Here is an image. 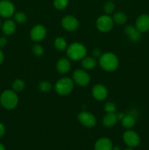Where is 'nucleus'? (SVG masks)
<instances>
[{
  "label": "nucleus",
  "mask_w": 149,
  "mask_h": 150,
  "mask_svg": "<svg viewBox=\"0 0 149 150\" xmlns=\"http://www.w3.org/2000/svg\"><path fill=\"white\" fill-rule=\"evenodd\" d=\"M99 63L103 70L108 72L114 71L118 67L119 61L118 57L112 53H105L99 57Z\"/></svg>",
  "instance_id": "nucleus-1"
},
{
  "label": "nucleus",
  "mask_w": 149,
  "mask_h": 150,
  "mask_svg": "<svg viewBox=\"0 0 149 150\" xmlns=\"http://www.w3.org/2000/svg\"><path fill=\"white\" fill-rule=\"evenodd\" d=\"M0 103L7 110L14 109L18 104V97L13 90L4 91L0 96Z\"/></svg>",
  "instance_id": "nucleus-2"
},
{
  "label": "nucleus",
  "mask_w": 149,
  "mask_h": 150,
  "mask_svg": "<svg viewBox=\"0 0 149 150\" xmlns=\"http://www.w3.org/2000/svg\"><path fill=\"white\" fill-rule=\"evenodd\" d=\"M86 47L81 43L79 42H73L69 45L67 48V55L70 59L74 61L82 60L85 57H86Z\"/></svg>",
  "instance_id": "nucleus-3"
},
{
  "label": "nucleus",
  "mask_w": 149,
  "mask_h": 150,
  "mask_svg": "<svg viewBox=\"0 0 149 150\" xmlns=\"http://www.w3.org/2000/svg\"><path fill=\"white\" fill-rule=\"evenodd\" d=\"M74 89V81L68 77H64L59 79L56 83L55 89L57 94L62 96L69 95Z\"/></svg>",
  "instance_id": "nucleus-4"
},
{
  "label": "nucleus",
  "mask_w": 149,
  "mask_h": 150,
  "mask_svg": "<svg viewBox=\"0 0 149 150\" xmlns=\"http://www.w3.org/2000/svg\"><path fill=\"white\" fill-rule=\"evenodd\" d=\"M114 21L112 18L108 15H103L98 18L96 22V28L102 32H108L113 27Z\"/></svg>",
  "instance_id": "nucleus-5"
},
{
  "label": "nucleus",
  "mask_w": 149,
  "mask_h": 150,
  "mask_svg": "<svg viewBox=\"0 0 149 150\" xmlns=\"http://www.w3.org/2000/svg\"><path fill=\"white\" fill-rule=\"evenodd\" d=\"M124 142L129 147L134 148L138 146L140 143V139L139 135L133 130H129L124 132L123 135Z\"/></svg>",
  "instance_id": "nucleus-6"
},
{
  "label": "nucleus",
  "mask_w": 149,
  "mask_h": 150,
  "mask_svg": "<svg viewBox=\"0 0 149 150\" xmlns=\"http://www.w3.org/2000/svg\"><path fill=\"white\" fill-rule=\"evenodd\" d=\"M72 77V80L74 81V83H76L78 86H85L88 85L91 80L89 73L85 70H80V69L76 70L73 73Z\"/></svg>",
  "instance_id": "nucleus-7"
},
{
  "label": "nucleus",
  "mask_w": 149,
  "mask_h": 150,
  "mask_svg": "<svg viewBox=\"0 0 149 150\" xmlns=\"http://www.w3.org/2000/svg\"><path fill=\"white\" fill-rule=\"evenodd\" d=\"M79 122L86 127H93L96 125V117L91 113L87 111H82L77 116Z\"/></svg>",
  "instance_id": "nucleus-8"
},
{
  "label": "nucleus",
  "mask_w": 149,
  "mask_h": 150,
  "mask_svg": "<svg viewBox=\"0 0 149 150\" xmlns=\"http://www.w3.org/2000/svg\"><path fill=\"white\" fill-rule=\"evenodd\" d=\"M15 14L14 4L8 0L0 1V16L8 18Z\"/></svg>",
  "instance_id": "nucleus-9"
},
{
  "label": "nucleus",
  "mask_w": 149,
  "mask_h": 150,
  "mask_svg": "<svg viewBox=\"0 0 149 150\" xmlns=\"http://www.w3.org/2000/svg\"><path fill=\"white\" fill-rule=\"evenodd\" d=\"M47 34L46 29L43 25L37 24L34 26L30 32L31 39L35 42L42 41L45 38Z\"/></svg>",
  "instance_id": "nucleus-10"
},
{
  "label": "nucleus",
  "mask_w": 149,
  "mask_h": 150,
  "mask_svg": "<svg viewBox=\"0 0 149 150\" xmlns=\"http://www.w3.org/2000/svg\"><path fill=\"white\" fill-rule=\"evenodd\" d=\"M61 26L65 30L72 32L78 28L79 22L74 16H67L61 19Z\"/></svg>",
  "instance_id": "nucleus-11"
},
{
  "label": "nucleus",
  "mask_w": 149,
  "mask_h": 150,
  "mask_svg": "<svg viewBox=\"0 0 149 150\" xmlns=\"http://www.w3.org/2000/svg\"><path fill=\"white\" fill-rule=\"evenodd\" d=\"M92 95L96 100H103L108 96V89L104 85L96 84L92 89Z\"/></svg>",
  "instance_id": "nucleus-12"
},
{
  "label": "nucleus",
  "mask_w": 149,
  "mask_h": 150,
  "mask_svg": "<svg viewBox=\"0 0 149 150\" xmlns=\"http://www.w3.org/2000/svg\"><path fill=\"white\" fill-rule=\"evenodd\" d=\"M135 26L140 32L149 31V15H140L136 21Z\"/></svg>",
  "instance_id": "nucleus-13"
},
{
  "label": "nucleus",
  "mask_w": 149,
  "mask_h": 150,
  "mask_svg": "<svg viewBox=\"0 0 149 150\" xmlns=\"http://www.w3.org/2000/svg\"><path fill=\"white\" fill-rule=\"evenodd\" d=\"M126 35L128 36L129 39L133 42H137L141 38V32L136 28L135 26L133 25H128L124 29Z\"/></svg>",
  "instance_id": "nucleus-14"
},
{
  "label": "nucleus",
  "mask_w": 149,
  "mask_h": 150,
  "mask_svg": "<svg viewBox=\"0 0 149 150\" xmlns=\"http://www.w3.org/2000/svg\"><path fill=\"white\" fill-rule=\"evenodd\" d=\"M112 141L106 137L98 139L94 144V150H112Z\"/></svg>",
  "instance_id": "nucleus-15"
},
{
  "label": "nucleus",
  "mask_w": 149,
  "mask_h": 150,
  "mask_svg": "<svg viewBox=\"0 0 149 150\" xmlns=\"http://www.w3.org/2000/svg\"><path fill=\"white\" fill-rule=\"evenodd\" d=\"M71 68V63L70 60L67 58H61L58 59L56 64V69L60 73L65 74L70 70Z\"/></svg>",
  "instance_id": "nucleus-16"
},
{
  "label": "nucleus",
  "mask_w": 149,
  "mask_h": 150,
  "mask_svg": "<svg viewBox=\"0 0 149 150\" xmlns=\"http://www.w3.org/2000/svg\"><path fill=\"white\" fill-rule=\"evenodd\" d=\"M1 29H2L3 33L5 35H8V36L12 35L15 32V22L13 20H10V19L5 21L1 25Z\"/></svg>",
  "instance_id": "nucleus-17"
},
{
  "label": "nucleus",
  "mask_w": 149,
  "mask_h": 150,
  "mask_svg": "<svg viewBox=\"0 0 149 150\" xmlns=\"http://www.w3.org/2000/svg\"><path fill=\"white\" fill-rule=\"evenodd\" d=\"M118 120L115 113H107L102 120V124L106 127H112L116 125Z\"/></svg>",
  "instance_id": "nucleus-18"
},
{
  "label": "nucleus",
  "mask_w": 149,
  "mask_h": 150,
  "mask_svg": "<svg viewBox=\"0 0 149 150\" xmlns=\"http://www.w3.org/2000/svg\"><path fill=\"white\" fill-rule=\"evenodd\" d=\"M97 64V61L96 58L92 57H85L82 59V66L84 69L87 70H92Z\"/></svg>",
  "instance_id": "nucleus-19"
},
{
  "label": "nucleus",
  "mask_w": 149,
  "mask_h": 150,
  "mask_svg": "<svg viewBox=\"0 0 149 150\" xmlns=\"http://www.w3.org/2000/svg\"><path fill=\"white\" fill-rule=\"evenodd\" d=\"M123 126L127 129H130L135 125L136 120L134 116L129 114V115H126L124 118L121 120Z\"/></svg>",
  "instance_id": "nucleus-20"
},
{
  "label": "nucleus",
  "mask_w": 149,
  "mask_h": 150,
  "mask_svg": "<svg viewBox=\"0 0 149 150\" xmlns=\"http://www.w3.org/2000/svg\"><path fill=\"white\" fill-rule=\"evenodd\" d=\"M112 20H113L114 23H117L118 25H122L127 22V16H126L125 13L118 12V13H116L115 14L113 15Z\"/></svg>",
  "instance_id": "nucleus-21"
},
{
  "label": "nucleus",
  "mask_w": 149,
  "mask_h": 150,
  "mask_svg": "<svg viewBox=\"0 0 149 150\" xmlns=\"http://www.w3.org/2000/svg\"><path fill=\"white\" fill-rule=\"evenodd\" d=\"M54 45L56 48L60 51H63L67 48V43L65 39L63 38H57L54 41Z\"/></svg>",
  "instance_id": "nucleus-22"
},
{
  "label": "nucleus",
  "mask_w": 149,
  "mask_h": 150,
  "mask_svg": "<svg viewBox=\"0 0 149 150\" xmlns=\"http://www.w3.org/2000/svg\"><path fill=\"white\" fill-rule=\"evenodd\" d=\"M25 86L26 85H25L24 81L23 80H21V79H16V80L13 81L12 87H13V91H15V92H19L24 89Z\"/></svg>",
  "instance_id": "nucleus-23"
},
{
  "label": "nucleus",
  "mask_w": 149,
  "mask_h": 150,
  "mask_svg": "<svg viewBox=\"0 0 149 150\" xmlns=\"http://www.w3.org/2000/svg\"><path fill=\"white\" fill-rule=\"evenodd\" d=\"M14 19L16 23H19V24H23L26 23L27 17L25 13H22V12H17L14 14Z\"/></svg>",
  "instance_id": "nucleus-24"
},
{
  "label": "nucleus",
  "mask_w": 149,
  "mask_h": 150,
  "mask_svg": "<svg viewBox=\"0 0 149 150\" xmlns=\"http://www.w3.org/2000/svg\"><path fill=\"white\" fill-rule=\"evenodd\" d=\"M39 89L42 92H48L52 89V85L47 81H43L39 83Z\"/></svg>",
  "instance_id": "nucleus-25"
},
{
  "label": "nucleus",
  "mask_w": 149,
  "mask_h": 150,
  "mask_svg": "<svg viewBox=\"0 0 149 150\" xmlns=\"http://www.w3.org/2000/svg\"><path fill=\"white\" fill-rule=\"evenodd\" d=\"M69 0H54V7L58 10H63L68 5Z\"/></svg>",
  "instance_id": "nucleus-26"
},
{
  "label": "nucleus",
  "mask_w": 149,
  "mask_h": 150,
  "mask_svg": "<svg viewBox=\"0 0 149 150\" xmlns=\"http://www.w3.org/2000/svg\"><path fill=\"white\" fill-rule=\"evenodd\" d=\"M32 53H33L36 57H40V56H42L44 53L43 47L41 45L37 44V45H35L32 48Z\"/></svg>",
  "instance_id": "nucleus-27"
},
{
  "label": "nucleus",
  "mask_w": 149,
  "mask_h": 150,
  "mask_svg": "<svg viewBox=\"0 0 149 150\" xmlns=\"http://www.w3.org/2000/svg\"><path fill=\"white\" fill-rule=\"evenodd\" d=\"M115 10V4L112 1H108L104 5V10L106 14H110Z\"/></svg>",
  "instance_id": "nucleus-28"
},
{
  "label": "nucleus",
  "mask_w": 149,
  "mask_h": 150,
  "mask_svg": "<svg viewBox=\"0 0 149 150\" xmlns=\"http://www.w3.org/2000/svg\"><path fill=\"white\" fill-rule=\"evenodd\" d=\"M104 108L107 113H115V110H116V106L113 103L108 102L105 103Z\"/></svg>",
  "instance_id": "nucleus-29"
},
{
  "label": "nucleus",
  "mask_w": 149,
  "mask_h": 150,
  "mask_svg": "<svg viewBox=\"0 0 149 150\" xmlns=\"http://www.w3.org/2000/svg\"><path fill=\"white\" fill-rule=\"evenodd\" d=\"M7 40L4 37H1L0 38V48H4L7 45Z\"/></svg>",
  "instance_id": "nucleus-30"
},
{
  "label": "nucleus",
  "mask_w": 149,
  "mask_h": 150,
  "mask_svg": "<svg viewBox=\"0 0 149 150\" xmlns=\"http://www.w3.org/2000/svg\"><path fill=\"white\" fill-rule=\"evenodd\" d=\"M4 133H5V127L3 123L0 122V138L2 137Z\"/></svg>",
  "instance_id": "nucleus-31"
},
{
  "label": "nucleus",
  "mask_w": 149,
  "mask_h": 150,
  "mask_svg": "<svg viewBox=\"0 0 149 150\" xmlns=\"http://www.w3.org/2000/svg\"><path fill=\"white\" fill-rule=\"evenodd\" d=\"M93 56L94 58H97V57H100L102 56V54H101V51H99L98 48H96V49L93 50Z\"/></svg>",
  "instance_id": "nucleus-32"
},
{
  "label": "nucleus",
  "mask_w": 149,
  "mask_h": 150,
  "mask_svg": "<svg viewBox=\"0 0 149 150\" xmlns=\"http://www.w3.org/2000/svg\"><path fill=\"white\" fill-rule=\"evenodd\" d=\"M4 53H3V51H1V49L0 48V64H2L3 62H4Z\"/></svg>",
  "instance_id": "nucleus-33"
},
{
  "label": "nucleus",
  "mask_w": 149,
  "mask_h": 150,
  "mask_svg": "<svg viewBox=\"0 0 149 150\" xmlns=\"http://www.w3.org/2000/svg\"><path fill=\"white\" fill-rule=\"evenodd\" d=\"M125 114H124V113H119L118 114H117V117H118V120H122L124 118V117H125Z\"/></svg>",
  "instance_id": "nucleus-34"
},
{
  "label": "nucleus",
  "mask_w": 149,
  "mask_h": 150,
  "mask_svg": "<svg viewBox=\"0 0 149 150\" xmlns=\"http://www.w3.org/2000/svg\"><path fill=\"white\" fill-rule=\"evenodd\" d=\"M0 150H6L4 145H3L2 144H1V143H0Z\"/></svg>",
  "instance_id": "nucleus-35"
},
{
  "label": "nucleus",
  "mask_w": 149,
  "mask_h": 150,
  "mask_svg": "<svg viewBox=\"0 0 149 150\" xmlns=\"http://www.w3.org/2000/svg\"><path fill=\"white\" fill-rule=\"evenodd\" d=\"M112 150H121V148H120V146H113V147H112Z\"/></svg>",
  "instance_id": "nucleus-36"
},
{
  "label": "nucleus",
  "mask_w": 149,
  "mask_h": 150,
  "mask_svg": "<svg viewBox=\"0 0 149 150\" xmlns=\"http://www.w3.org/2000/svg\"><path fill=\"white\" fill-rule=\"evenodd\" d=\"M124 150H133V149H132V148L129 147V148H127V149H124Z\"/></svg>",
  "instance_id": "nucleus-37"
},
{
  "label": "nucleus",
  "mask_w": 149,
  "mask_h": 150,
  "mask_svg": "<svg viewBox=\"0 0 149 150\" xmlns=\"http://www.w3.org/2000/svg\"><path fill=\"white\" fill-rule=\"evenodd\" d=\"M1 25H2V24H1V20H0V28H1Z\"/></svg>",
  "instance_id": "nucleus-38"
}]
</instances>
